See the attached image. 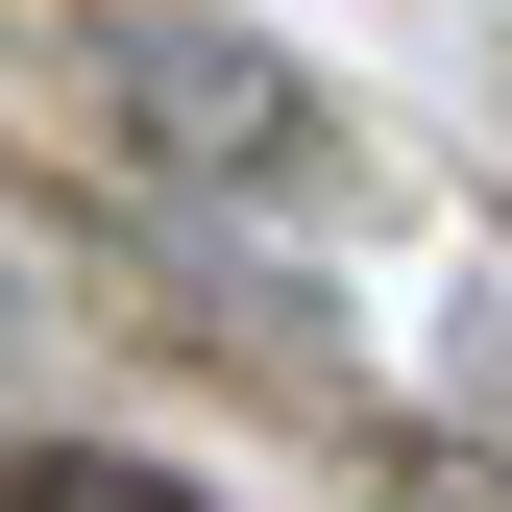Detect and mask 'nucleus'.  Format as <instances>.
Segmentation results:
<instances>
[{
	"instance_id": "f03ea898",
	"label": "nucleus",
	"mask_w": 512,
	"mask_h": 512,
	"mask_svg": "<svg viewBox=\"0 0 512 512\" xmlns=\"http://www.w3.org/2000/svg\"><path fill=\"white\" fill-rule=\"evenodd\" d=\"M391 512H512V464H415V488H391Z\"/></svg>"
},
{
	"instance_id": "f257e3e1",
	"label": "nucleus",
	"mask_w": 512,
	"mask_h": 512,
	"mask_svg": "<svg viewBox=\"0 0 512 512\" xmlns=\"http://www.w3.org/2000/svg\"><path fill=\"white\" fill-rule=\"evenodd\" d=\"M0 512H196L171 464H98V439H49V464H0Z\"/></svg>"
}]
</instances>
